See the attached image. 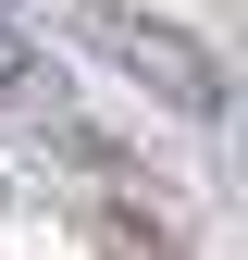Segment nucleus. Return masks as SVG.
<instances>
[{"mask_svg": "<svg viewBox=\"0 0 248 260\" xmlns=\"http://www.w3.org/2000/svg\"><path fill=\"white\" fill-rule=\"evenodd\" d=\"M62 25H75L87 50H112L124 75L149 87V100H174V112L224 124V100H236V75L211 62V38H186V25H162V13H124V0H62Z\"/></svg>", "mask_w": 248, "mask_h": 260, "instance_id": "f257e3e1", "label": "nucleus"}, {"mask_svg": "<svg viewBox=\"0 0 248 260\" xmlns=\"http://www.w3.org/2000/svg\"><path fill=\"white\" fill-rule=\"evenodd\" d=\"M0 100H38V50H25L13 25H0Z\"/></svg>", "mask_w": 248, "mask_h": 260, "instance_id": "f03ea898", "label": "nucleus"}]
</instances>
